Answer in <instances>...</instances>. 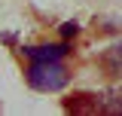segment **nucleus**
<instances>
[{"instance_id":"f257e3e1","label":"nucleus","mask_w":122,"mask_h":116,"mask_svg":"<svg viewBox=\"0 0 122 116\" xmlns=\"http://www.w3.org/2000/svg\"><path fill=\"white\" fill-rule=\"evenodd\" d=\"M70 83V70L61 61H30L28 67V86L37 92H58Z\"/></svg>"},{"instance_id":"f03ea898","label":"nucleus","mask_w":122,"mask_h":116,"mask_svg":"<svg viewBox=\"0 0 122 116\" xmlns=\"http://www.w3.org/2000/svg\"><path fill=\"white\" fill-rule=\"evenodd\" d=\"M101 70L107 76H113V79H122V43H113L107 46L104 52H101Z\"/></svg>"},{"instance_id":"7ed1b4c3","label":"nucleus","mask_w":122,"mask_h":116,"mask_svg":"<svg viewBox=\"0 0 122 116\" xmlns=\"http://www.w3.org/2000/svg\"><path fill=\"white\" fill-rule=\"evenodd\" d=\"M21 52H25L30 61H61L70 49H67V43H58V46L49 43V46H28V49H21Z\"/></svg>"},{"instance_id":"20e7f679","label":"nucleus","mask_w":122,"mask_h":116,"mask_svg":"<svg viewBox=\"0 0 122 116\" xmlns=\"http://www.w3.org/2000/svg\"><path fill=\"white\" fill-rule=\"evenodd\" d=\"M98 104H101V113L122 116V86H113V89H107L104 95H98Z\"/></svg>"},{"instance_id":"39448f33","label":"nucleus","mask_w":122,"mask_h":116,"mask_svg":"<svg viewBox=\"0 0 122 116\" xmlns=\"http://www.w3.org/2000/svg\"><path fill=\"white\" fill-rule=\"evenodd\" d=\"M67 110H73V113H95V110H101V104H98V95H73V101H67Z\"/></svg>"},{"instance_id":"423d86ee","label":"nucleus","mask_w":122,"mask_h":116,"mask_svg":"<svg viewBox=\"0 0 122 116\" xmlns=\"http://www.w3.org/2000/svg\"><path fill=\"white\" fill-rule=\"evenodd\" d=\"M76 34H79V25H76V21H64V25H61V37H64V40H70Z\"/></svg>"}]
</instances>
